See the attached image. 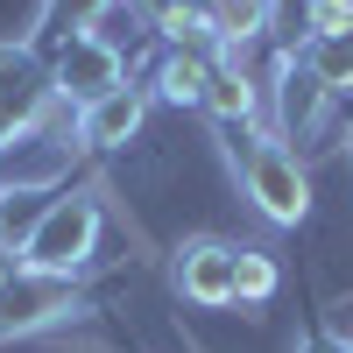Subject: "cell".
<instances>
[{"label":"cell","mask_w":353,"mask_h":353,"mask_svg":"<svg viewBox=\"0 0 353 353\" xmlns=\"http://www.w3.org/2000/svg\"><path fill=\"white\" fill-rule=\"evenodd\" d=\"M269 21H276V0H212V28H219V43H226V50L254 43Z\"/></svg>","instance_id":"cell-12"},{"label":"cell","mask_w":353,"mask_h":353,"mask_svg":"<svg viewBox=\"0 0 353 353\" xmlns=\"http://www.w3.org/2000/svg\"><path fill=\"white\" fill-rule=\"evenodd\" d=\"M276 297V261L261 248H241V276H233V304H269Z\"/></svg>","instance_id":"cell-14"},{"label":"cell","mask_w":353,"mask_h":353,"mask_svg":"<svg viewBox=\"0 0 353 353\" xmlns=\"http://www.w3.org/2000/svg\"><path fill=\"white\" fill-rule=\"evenodd\" d=\"M121 85H128V57L113 43H99V36L57 43V57H50V92L57 99H71L85 113V106H99L106 92H121Z\"/></svg>","instance_id":"cell-3"},{"label":"cell","mask_w":353,"mask_h":353,"mask_svg":"<svg viewBox=\"0 0 353 353\" xmlns=\"http://www.w3.org/2000/svg\"><path fill=\"white\" fill-rule=\"evenodd\" d=\"M0 198H8V191H0Z\"/></svg>","instance_id":"cell-18"},{"label":"cell","mask_w":353,"mask_h":353,"mask_svg":"<svg viewBox=\"0 0 353 353\" xmlns=\"http://www.w3.org/2000/svg\"><path fill=\"white\" fill-rule=\"evenodd\" d=\"M205 78H212V57H198V50H170L163 71H156V92L176 99V106H205Z\"/></svg>","instance_id":"cell-11"},{"label":"cell","mask_w":353,"mask_h":353,"mask_svg":"<svg viewBox=\"0 0 353 353\" xmlns=\"http://www.w3.org/2000/svg\"><path fill=\"white\" fill-rule=\"evenodd\" d=\"M0 276H8V269H0Z\"/></svg>","instance_id":"cell-17"},{"label":"cell","mask_w":353,"mask_h":353,"mask_svg":"<svg viewBox=\"0 0 353 353\" xmlns=\"http://www.w3.org/2000/svg\"><path fill=\"white\" fill-rule=\"evenodd\" d=\"M233 276H241V248H233V241L198 233V241L176 248V290H184L191 304H205V311L233 304Z\"/></svg>","instance_id":"cell-5"},{"label":"cell","mask_w":353,"mask_h":353,"mask_svg":"<svg viewBox=\"0 0 353 353\" xmlns=\"http://www.w3.org/2000/svg\"><path fill=\"white\" fill-rule=\"evenodd\" d=\"M78 311V290L71 276H36V269H8L0 276V339H21V332H43L57 318Z\"/></svg>","instance_id":"cell-4"},{"label":"cell","mask_w":353,"mask_h":353,"mask_svg":"<svg viewBox=\"0 0 353 353\" xmlns=\"http://www.w3.org/2000/svg\"><path fill=\"white\" fill-rule=\"evenodd\" d=\"M226 156H233V170H241V191L254 198L261 219H276V226H304V212H311V176H304L297 149H283V141L261 134V128H226Z\"/></svg>","instance_id":"cell-1"},{"label":"cell","mask_w":353,"mask_h":353,"mask_svg":"<svg viewBox=\"0 0 353 353\" xmlns=\"http://www.w3.org/2000/svg\"><path fill=\"white\" fill-rule=\"evenodd\" d=\"M156 28L170 36V50H198V57H205V43H219L212 0H163V8H156Z\"/></svg>","instance_id":"cell-10"},{"label":"cell","mask_w":353,"mask_h":353,"mask_svg":"<svg viewBox=\"0 0 353 353\" xmlns=\"http://www.w3.org/2000/svg\"><path fill=\"white\" fill-rule=\"evenodd\" d=\"M43 99H50V71L28 50H0V149L43 121Z\"/></svg>","instance_id":"cell-6"},{"label":"cell","mask_w":353,"mask_h":353,"mask_svg":"<svg viewBox=\"0 0 353 353\" xmlns=\"http://www.w3.org/2000/svg\"><path fill=\"white\" fill-rule=\"evenodd\" d=\"M92 254H99V205L85 191L50 198L36 226L21 233V269H36V276H78Z\"/></svg>","instance_id":"cell-2"},{"label":"cell","mask_w":353,"mask_h":353,"mask_svg":"<svg viewBox=\"0 0 353 353\" xmlns=\"http://www.w3.org/2000/svg\"><path fill=\"white\" fill-rule=\"evenodd\" d=\"M254 106H261V92H254V78H248L241 57L212 64V78H205V113H212L219 128H254Z\"/></svg>","instance_id":"cell-8"},{"label":"cell","mask_w":353,"mask_h":353,"mask_svg":"<svg viewBox=\"0 0 353 353\" xmlns=\"http://www.w3.org/2000/svg\"><path fill=\"white\" fill-rule=\"evenodd\" d=\"M297 71L318 85V92H353V28H339V36H311Z\"/></svg>","instance_id":"cell-9"},{"label":"cell","mask_w":353,"mask_h":353,"mask_svg":"<svg viewBox=\"0 0 353 353\" xmlns=\"http://www.w3.org/2000/svg\"><path fill=\"white\" fill-rule=\"evenodd\" d=\"M141 121H149V92H141V85H121V92H106L99 106L78 113V141L85 149H128L141 134Z\"/></svg>","instance_id":"cell-7"},{"label":"cell","mask_w":353,"mask_h":353,"mask_svg":"<svg viewBox=\"0 0 353 353\" xmlns=\"http://www.w3.org/2000/svg\"><path fill=\"white\" fill-rule=\"evenodd\" d=\"M99 14H106V0H43V36H57V43L92 36Z\"/></svg>","instance_id":"cell-13"},{"label":"cell","mask_w":353,"mask_h":353,"mask_svg":"<svg viewBox=\"0 0 353 353\" xmlns=\"http://www.w3.org/2000/svg\"><path fill=\"white\" fill-rule=\"evenodd\" d=\"M304 28H311V36H339V28H353V0H304Z\"/></svg>","instance_id":"cell-16"},{"label":"cell","mask_w":353,"mask_h":353,"mask_svg":"<svg viewBox=\"0 0 353 353\" xmlns=\"http://www.w3.org/2000/svg\"><path fill=\"white\" fill-rule=\"evenodd\" d=\"M92 36L113 43V50H121V36L134 43V36H141V8H134V0H106V14L92 21Z\"/></svg>","instance_id":"cell-15"}]
</instances>
